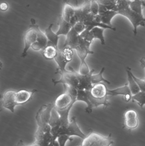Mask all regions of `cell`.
I'll list each match as a JSON object with an SVG mask.
<instances>
[{"label":"cell","mask_w":145,"mask_h":146,"mask_svg":"<svg viewBox=\"0 0 145 146\" xmlns=\"http://www.w3.org/2000/svg\"><path fill=\"white\" fill-rule=\"evenodd\" d=\"M91 3L90 0H84V3L81 6L82 11L83 13L87 14L91 13Z\"/></svg>","instance_id":"cell-25"},{"label":"cell","mask_w":145,"mask_h":146,"mask_svg":"<svg viewBox=\"0 0 145 146\" xmlns=\"http://www.w3.org/2000/svg\"></svg>","instance_id":"cell-37"},{"label":"cell","mask_w":145,"mask_h":146,"mask_svg":"<svg viewBox=\"0 0 145 146\" xmlns=\"http://www.w3.org/2000/svg\"><path fill=\"white\" fill-rule=\"evenodd\" d=\"M53 24H50L48 27L45 30V33L48 41L52 43L56 47H58V43L59 39V36L56 33H54L52 30Z\"/></svg>","instance_id":"cell-17"},{"label":"cell","mask_w":145,"mask_h":146,"mask_svg":"<svg viewBox=\"0 0 145 146\" xmlns=\"http://www.w3.org/2000/svg\"><path fill=\"white\" fill-rule=\"evenodd\" d=\"M114 144L111 134L104 136L91 130L77 146H110Z\"/></svg>","instance_id":"cell-4"},{"label":"cell","mask_w":145,"mask_h":146,"mask_svg":"<svg viewBox=\"0 0 145 146\" xmlns=\"http://www.w3.org/2000/svg\"><path fill=\"white\" fill-rule=\"evenodd\" d=\"M126 72L127 75L129 86L131 90L132 94L135 95L140 92V89L133 77L131 68L129 67H127L126 68Z\"/></svg>","instance_id":"cell-16"},{"label":"cell","mask_w":145,"mask_h":146,"mask_svg":"<svg viewBox=\"0 0 145 146\" xmlns=\"http://www.w3.org/2000/svg\"><path fill=\"white\" fill-rule=\"evenodd\" d=\"M91 1V13L95 16L99 14V5L96 0Z\"/></svg>","instance_id":"cell-26"},{"label":"cell","mask_w":145,"mask_h":146,"mask_svg":"<svg viewBox=\"0 0 145 146\" xmlns=\"http://www.w3.org/2000/svg\"><path fill=\"white\" fill-rule=\"evenodd\" d=\"M69 71L66 70L62 72H58L57 74H59L60 78L59 80H52V82L54 86L59 83L63 84L64 87L65 86L72 87L78 90L79 86V80L78 78V72L75 71V69L70 66Z\"/></svg>","instance_id":"cell-5"},{"label":"cell","mask_w":145,"mask_h":146,"mask_svg":"<svg viewBox=\"0 0 145 146\" xmlns=\"http://www.w3.org/2000/svg\"><path fill=\"white\" fill-rule=\"evenodd\" d=\"M14 90H9L5 92L1 98V105L3 108L10 111L12 113L14 112L16 107L13 99Z\"/></svg>","instance_id":"cell-9"},{"label":"cell","mask_w":145,"mask_h":146,"mask_svg":"<svg viewBox=\"0 0 145 146\" xmlns=\"http://www.w3.org/2000/svg\"><path fill=\"white\" fill-rule=\"evenodd\" d=\"M141 60L142 61L144 62L145 63V58H143L142 59H141Z\"/></svg>","instance_id":"cell-33"},{"label":"cell","mask_w":145,"mask_h":146,"mask_svg":"<svg viewBox=\"0 0 145 146\" xmlns=\"http://www.w3.org/2000/svg\"><path fill=\"white\" fill-rule=\"evenodd\" d=\"M115 1H118V0H115Z\"/></svg>","instance_id":"cell-35"},{"label":"cell","mask_w":145,"mask_h":146,"mask_svg":"<svg viewBox=\"0 0 145 146\" xmlns=\"http://www.w3.org/2000/svg\"><path fill=\"white\" fill-rule=\"evenodd\" d=\"M105 70V67H103L98 74H97L92 75L91 76V81L93 85L97 83H100L102 82H105L106 83H107L109 85L111 84V82L105 79L103 76V74Z\"/></svg>","instance_id":"cell-22"},{"label":"cell","mask_w":145,"mask_h":146,"mask_svg":"<svg viewBox=\"0 0 145 146\" xmlns=\"http://www.w3.org/2000/svg\"><path fill=\"white\" fill-rule=\"evenodd\" d=\"M126 1H133V0H126Z\"/></svg>","instance_id":"cell-34"},{"label":"cell","mask_w":145,"mask_h":146,"mask_svg":"<svg viewBox=\"0 0 145 146\" xmlns=\"http://www.w3.org/2000/svg\"><path fill=\"white\" fill-rule=\"evenodd\" d=\"M24 48L21 54V56L25 58L27 54V52L30 48H31L33 44L37 41V33L36 30L32 26H30V28L25 33L24 35Z\"/></svg>","instance_id":"cell-7"},{"label":"cell","mask_w":145,"mask_h":146,"mask_svg":"<svg viewBox=\"0 0 145 146\" xmlns=\"http://www.w3.org/2000/svg\"><path fill=\"white\" fill-rule=\"evenodd\" d=\"M108 88L102 82L93 85L91 89L88 90L90 95L97 99H101L108 96Z\"/></svg>","instance_id":"cell-11"},{"label":"cell","mask_w":145,"mask_h":146,"mask_svg":"<svg viewBox=\"0 0 145 146\" xmlns=\"http://www.w3.org/2000/svg\"><path fill=\"white\" fill-rule=\"evenodd\" d=\"M108 95L111 96L117 95H123L125 96L127 95H133L131 90L128 85L126 84L125 86L121 87L118 88L113 90H108Z\"/></svg>","instance_id":"cell-18"},{"label":"cell","mask_w":145,"mask_h":146,"mask_svg":"<svg viewBox=\"0 0 145 146\" xmlns=\"http://www.w3.org/2000/svg\"><path fill=\"white\" fill-rule=\"evenodd\" d=\"M8 8L9 5L7 3L3 2L1 3V5H0V9L1 11L5 12V11H7L8 9Z\"/></svg>","instance_id":"cell-31"},{"label":"cell","mask_w":145,"mask_h":146,"mask_svg":"<svg viewBox=\"0 0 145 146\" xmlns=\"http://www.w3.org/2000/svg\"><path fill=\"white\" fill-rule=\"evenodd\" d=\"M94 70L92 69L90 72L87 75H82L78 72L79 86L78 90H89L93 86L91 81V76L94 72Z\"/></svg>","instance_id":"cell-12"},{"label":"cell","mask_w":145,"mask_h":146,"mask_svg":"<svg viewBox=\"0 0 145 146\" xmlns=\"http://www.w3.org/2000/svg\"><path fill=\"white\" fill-rule=\"evenodd\" d=\"M133 76L135 81L136 82L138 86L139 87L140 91L145 92V80H141L138 77H136L133 73Z\"/></svg>","instance_id":"cell-28"},{"label":"cell","mask_w":145,"mask_h":146,"mask_svg":"<svg viewBox=\"0 0 145 146\" xmlns=\"http://www.w3.org/2000/svg\"><path fill=\"white\" fill-rule=\"evenodd\" d=\"M80 34L72 27L66 36V39L62 48L69 47L72 49H75L80 42Z\"/></svg>","instance_id":"cell-10"},{"label":"cell","mask_w":145,"mask_h":146,"mask_svg":"<svg viewBox=\"0 0 145 146\" xmlns=\"http://www.w3.org/2000/svg\"><path fill=\"white\" fill-rule=\"evenodd\" d=\"M15 146H40L39 145H37L36 143L34 142L33 144H26L23 141L20 140L17 143V145Z\"/></svg>","instance_id":"cell-30"},{"label":"cell","mask_w":145,"mask_h":146,"mask_svg":"<svg viewBox=\"0 0 145 146\" xmlns=\"http://www.w3.org/2000/svg\"><path fill=\"white\" fill-rule=\"evenodd\" d=\"M130 1L118 0L117 1V12L118 15L126 17L129 21L133 26L134 35L138 33L139 26H145V18L144 15L139 14L132 10L129 7Z\"/></svg>","instance_id":"cell-2"},{"label":"cell","mask_w":145,"mask_h":146,"mask_svg":"<svg viewBox=\"0 0 145 146\" xmlns=\"http://www.w3.org/2000/svg\"><path fill=\"white\" fill-rule=\"evenodd\" d=\"M138 113L134 110H129L125 113V119H133L138 118Z\"/></svg>","instance_id":"cell-29"},{"label":"cell","mask_w":145,"mask_h":146,"mask_svg":"<svg viewBox=\"0 0 145 146\" xmlns=\"http://www.w3.org/2000/svg\"></svg>","instance_id":"cell-36"},{"label":"cell","mask_w":145,"mask_h":146,"mask_svg":"<svg viewBox=\"0 0 145 146\" xmlns=\"http://www.w3.org/2000/svg\"><path fill=\"white\" fill-rule=\"evenodd\" d=\"M72 27L79 34H81L86 29V25L84 23L81 22H77Z\"/></svg>","instance_id":"cell-27"},{"label":"cell","mask_w":145,"mask_h":146,"mask_svg":"<svg viewBox=\"0 0 145 146\" xmlns=\"http://www.w3.org/2000/svg\"><path fill=\"white\" fill-rule=\"evenodd\" d=\"M30 20L31 23L30 25L32 26L36 29L37 33V41L32 44L31 48L35 51L43 50L47 45L48 40L45 33H43L40 30L35 19H31Z\"/></svg>","instance_id":"cell-8"},{"label":"cell","mask_w":145,"mask_h":146,"mask_svg":"<svg viewBox=\"0 0 145 146\" xmlns=\"http://www.w3.org/2000/svg\"><path fill=\"white\" fill-rule=\"evenodd\" d=\"M101 18V22L110 26H112L111 21L116 15H118L117 11L108 10L103 13L99 14Z\"/></svg>","instance_id":"cell-19"},{"label":"cell","mask_w":145,"mask_h":146,"mask_svg":"<svg viewBox=\"0 0 145 146\" xmlns=\"http://www.w3.org/2000/svg\"><path fill=\"white\" fill-rule=\"evenodd\" d=\"M58 48L48 41L47 45L42 50L43 56L46 60H54L57 55Z\"/></svg>","instance_id":"cell-14"},{"label":"cell","mask_w":145,"mask_h":146,"mask_svg":"<svg viewBox=\"0 0 145 146\" xmlns=\"http://www.w3.org/2000/svg\"><path fill=\"white\" fill-rule=\"evenodd\" d=\"M52 109L48 106H41L35 116L37 128L35 134V143L40 146H60L51 133L49 124Z\"/></svg>","instance_id":"cell-1"},{"label":"cell","mask_w":145,"mask_h":146,"mask_svg":"<svg viewBox=\"0 0 145 146\" xmlns=\"http://www.w3.org/2000/svg\"><path fill=\"white\" fill-rule=\"evenodd\" d=\"M129 7L132 10L140 15L143 14V7H145V1L144 0H133L130 1Z\"/></svg>","instance_id":"cell-21"},{"label":"cell","mask_w":145,"mask_h":146,"mask_svg":"<svg viewBox=\"0 0 145 146\" xmlns=\"http://www.w3.org/2000/svg\"><path fill=\"white\" fill-rule=\"evenodd\" d=\"M63 8L62 17L68 22H70L71 19L75 15V7H73L69 3V0H63Z\"/></svg>","instance_id":"cell-13"},{"label":"cell","mask_w":145,"mask_h":146,"mask_svg":"<svg viewBox=\"0 0 145 146\" xmlns=\"http://www.w3.org/2000/svg\"><path fill=\"white\" fill-rule=\"evenodd\" d=\"M37 92L36 89L32 90L22 89L18 91L14 90L13 98L14 104L16 106L26 104L31 99L33 94Z\"/></svg>","instance_id":"cell-6"},{"label":"cell","mask_w":145,"mask_h":146,"mask_svg":"<svg viewBox=\"0 0 145 146\" xmlns=\"http://www.w3.org/2000/svg\"><path fill=\"white\" fill-rule=\"evenodd\" d=\"M140 63H141V66H142V67L144 68L145 70V63L144 62L142 61L141 60H140Z\"/></svg>","instance_id":"cell-32"},{"label":"cell","mask_w":145,"mask_h":146,"mask_svg":"<svg viewBox=\"0 0 145 146\" xmlns=\"http://www.w3.org/2000/svg\"><path fill=\"white\" fill-rule=\"evenodd\" d=\"M92 43L88 42L80 36L79 44L75 48L77 56L81 60L79 73L82 75L88 74L90 72L89 68L86 62V59L88 54H93L94 52L90 50Z\"/></svg>","instance_id":"cell-3"},{"label":"cell","mask_w":145,"mask_h":146,"mask_svg":"<svg viewBox=\"0 0 145 146\" xmlns=\"http://www.w3.org/2000/svg\"><path fill=\"white\" fill-rule=\"evenodd\" d=\"M132 100L136 101L141 108L145 105V92L140 91L135 95H132Z\"/></svg>","instance_id":"cell-23"},{"label":"cell","mask_w":145,"mask_h":146,"mask_svg":"<svg viewBox=\"0 0 145 146\" xmlns=\"http://www.w3.org/2000/svg\"><path fill=\"white\" fill-rule=\"evenodd\" d=\"M58 25V30L56 33L59 36L60 35L67 36L72 27L70 22L66 21L61 15L59 17Z\"/></svg>","instance_id":"cell-15"},{"label":"cell","mask_w":145,"mask_h":146,"mask_svg":"<svg viewBox=\"0 0 145 146\" xmlns=\"http://www.w3.org/2000/svg\"><path fill=\"white\" fill-rule=\"evenodd\" d=\"M105 30V29L104 28L96 27H94L90 31L93 39L97 38L99 39L100 41L101 44L103 45L105 44V40L104 35Z\"/></svg>","instance_id":"cell-20"},{"label":"cell","mask_w":145,"mask_h":146,"mask_svg":"<svg viewBox=\"0 0 145 146\" xmlns=\"http://www.w3.org/2000/svg\"><path fill=\"white\" fill-rule=\"evenodd\" d=\"M138 124L139 121L138 118L125 119L124 125L128 129H135L138 127Z\"/></svg>","instance_id":"cell-24"}]
</instances>
